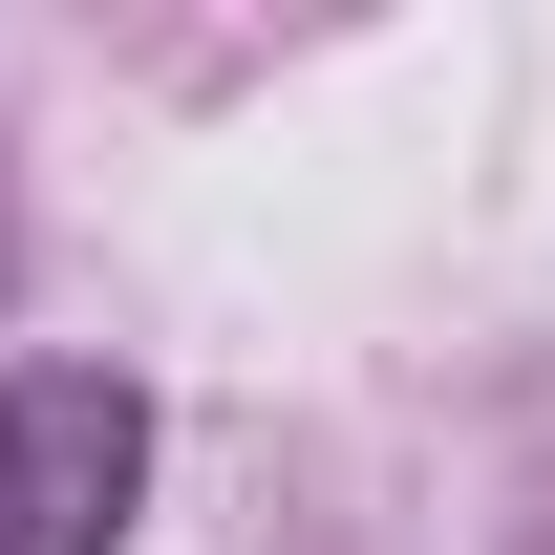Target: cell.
Instances as JSON below:
<instances>
[{
	"mask_svg": "<svg viewBox=\"0 0 555 555\" xmlns=\"http://www.w3.org/2000/svg\"><path fill=\"white\" fill-rule=\"evenodd\" d=\"M150 385L129 363H0V555H129Z\"/></svg>",
	"mask_w": 555,
	"mask_h": 555,
	"instance_id": "6da1fadb",
	"label": "cell"
}]
</instances>
